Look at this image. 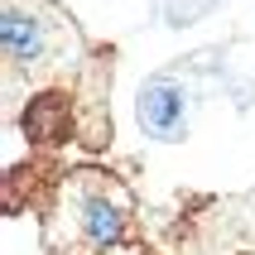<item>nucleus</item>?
<instances>
[{
  "mask_svg": "<svg viewBox=\"0 0 255 255\" xmlns=\"http://www.w3.org/2000/svg\"><path fill=\"white\" fill-rule=\"evenodd\" d=\"M135 198L130 188L106 169H72L58 183L53 222H48V246L68 255H101L126 236Z\"/></svg>",
  "mask_w": 255,
  "mask_h": 255,
  "instance_id": "f257e3e1",
  "label": "nucleus"
},
{
  "mask_svg": "<svg viewBox=\"0 0 255 255\" xmlns=\"http://www.w3.org/2000/svg\"><path fill=\"white\" fill-rule=\"evenodd\" d=\"M135 121H140V130L149 135V140H183V130H188V97H183V87H173V82L140 87Z\"/></svg>",
  "mask_w": 255,
  "mask_h": 255,
  "instance_id": "7ed1b4c3",
  "label": "nucleus"
},
{
  "mask_svg": "<svg viewBox=\"0 0 255 255\" xmlns=\"http://www.w3.org/2000/svg\"><path fill=\"white\" fill-rule=\"evenodd\" d=\"M0 48L10 77L39 82L82 53V34L58 0H5L0 5Z\"/></svg>",
  "mask_w": 255,
  "mask_h": 255,
  "instance_id": "f03ea898",
  "label": "nucleus"
}]
</instances>
